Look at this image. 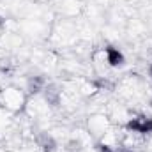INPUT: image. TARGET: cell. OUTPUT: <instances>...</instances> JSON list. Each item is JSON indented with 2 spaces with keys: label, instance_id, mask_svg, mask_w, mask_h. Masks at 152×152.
<instances>
[{
  "label": "cell",
  "instance_id": "obj_1",
  "mask_svg": "<svg viewBox=\"0 0 152 152\" xmlns=\"http://www.w3.org/2000/svg\"><path fill=\"white\" fill-rule=\"evenodd\" d=\"M25 103H27L25 94L20 88L7 87V88H4L0 92V104L9 112H20L25 106Z\"/></svg>",
  "mask_w": 152,
  "mask_h": 152
},
{
  "label": "cell",
  "instance_id": "obj_3",
  "mask_svg": "<svg viewBox=\"0 0 152 152\" xmlns=\"http://www.w3.org/2000/svg\"><path fill=\"white\" fill-rule=\"evenodd\" d=\"M104 62L112 67L122 66L124 64V55L117 50V48H106L104 50Z\"/></svg>",
  "mask_w": 152,
  "mask_h": 152
},
{
  "label": "cell",
  "instance_id": "obj_2",
  "mask_svg": "<svg viewBox=\"0 0 152 152\" xmlns=\"http://www.w3.org/2000/svg\"><path fill=\"white\" fill-rule=\"evenodd\" d=\"M110 131V120L108 117L104 115H94L88 118V134H94V136H103Z\"/></svg>",
  "mask_w": 152,
  "mask_h": 152
}]
</instances>
